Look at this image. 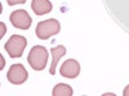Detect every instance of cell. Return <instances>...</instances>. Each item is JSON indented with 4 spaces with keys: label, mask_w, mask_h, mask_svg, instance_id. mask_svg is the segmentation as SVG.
I'll return each mask as SVG.
<instances>
[{
    "label": "cell",
    "mask_w": 129,
    "mask_h": 96,
    "mask_svg": "<svg viewBox=\"0 0 129 96\" xmlns=\"http://www.w3.org/2000/svg\"><path fill=\"white\" fill-rule=\"evenodd\" d=\"M9 19H10V23H12L16 28H19V30H28L31 23H32V18L23 9L14 10V12L10 14Z\"/></svg>",
    "instance_id": "cell-5"
},
{
    "label": "cell",
    "mask_w": 129,
    "mask_h": 96,
    "mask_svg": "<svg viewBox=\"0 0 129 96\" xmlns=\"http://www.w3.org/2000/svg\"><path fill=\"white\" fill-rule=\"evenodd\" d=\"M28 73L22 64H12L7 73V78L13 84H22L27 81Z\"/></svg>",
    "instance_id": "cell-4"
},
{
    "label": "cell",
    "mask_w": 129,
    "mask_h": 96,
    "mask_svg": "<svg viewBox=\"0 0 129 96\" xmlns=\"http://www.w3.org/2000/svg\"><path fill=\"white\" fill-rule=\"evenodd\" d=\"M50 54L53 55V62L50 64V74H56V67H57V63L59 62V59L62 56L66 55V48L62 46V45H58L56 48H52L50 49Z\"/></svg>",
    "instance_id": "cell-8"
},
{
    "label": "cell",
    "mask_w": 129,
    "mask_h": 96,
    "mask_svg": "<svg viewBox=\"0 0 129 96\" xmlns=\"http://www.w3.org/2000/svg\"><path fill=\"white\" fill-rule=\"evenodd\" d=\"M123 95H124V96H129V84H128V86L124 88V91H123Z\"/></svg>",
    "instance_id": "cell-11"
},
{
    "label": "cell",
    "mask_w": 129,
    "mask_h": 96,
    "mask_svg": "<svg viewBox=\"0 0 129 96\" xmlns=\"http://www.w3.org/2000/svg\"><path fill=\"white\" fill-rule=\"evenodd\" d=\"M52 94L53 96H71L74 94V90L71 88V86H69L66 83H58L54 86Z\"/></svg>",
    "instance_id": "cell-9"
},
{
    "label": "cell",
    "mask_w": 129,
    "mask_h": 96,
    "mask_svg": "<svg viewBox=\"0 0 129 96\" xmlns=\"http://www.w3.org/2000/svg\"><path fill=\"white\" fill-rule=\"evenodd\" d=\"M59 73L62 77L66 78H75L80 74V64L75 59L66 60L59 68Z\"/></svg>",
    "instance_id": "cell-6"
},
{
    "label": "cell",
    "mask_w": 129,
    "mask_h": 96,
    "mask_svg": "<svg viewBox=\"0 0 129 96\" xmlns=\"http://www.w3.org/2000/svg\"><path fill=\"white\" fill-rule=\"evenodd\" d=\"M9 5H17V4H25L26 0H7Z\"/></svg>",
    "instance_id": "cell-10"
},
{
    "label": "cell",
    "mask_w": 129,
    "mask_h": 96,
    "mask_svg": "<svg viewBox=\"0 0 129 96\" xmlns=\"http://www.w3.org/2000/svg\"><path fill=\"white\" fill-rule=\"evenodd\" d=\"M48 50L41 46V45H36L34 46L30 52H28V56H27V62L31 66L32 69L35 70H43L47 67V63H48Z\"/></svg>",
    "instance_id": "cell-1"
},
{
    "label": "cell",
    "mask_w": 129,
    "mask_h": 96,
    "mask_svg": "<svg viewBox=\"0 0 129 96\" xmlns=\"http://www.w3.org/2000/svg\"><path fill=\"white\" fill-rule=\"evenodd\" d=\"M53 5L49 0H32L31 2V9L36 16H44L48 14L52 10Z\"/></svg>",
    "instance_id": "cell-7"
},
{
    "label": "cell",
    "mask_w": 129,
    "mask_h": 96,
    "mask_svg": "<svg viewBox=\"0 0 129 96\" xmlns=\"http://www.w3.org/2000/svg\"><path fill=\"white\" fill-rule=\"evenodd\" d=\"M61 30V24L57 19L54 18H50L47 20H41V22L38 23L36 26V36L40 40H48L49 37L57 35Z\"/></svg>",
    "instance_id": "cell-2"
},
{
    "label": "cell",
    "mask_w": 129,
    "mask_h": 96,
    "mask_svg": "<svg viewBox=\"0 0 129 96\" xmlns=\"http://www.w3.org/2000/svg\"><path fill=\"white\" fill-rule=\"evenodd\" d=\"M27 45L26 37L21 35H13L5 42V50L10 58H21Z\"/></svg>",
    "instance_id": "cell-3"
}]
</instances>
